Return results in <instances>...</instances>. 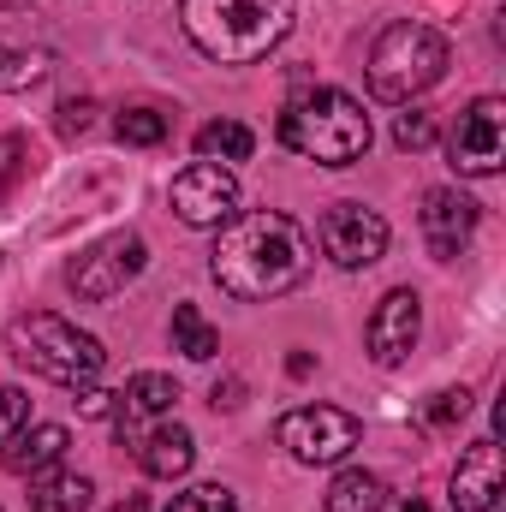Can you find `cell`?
Wrapping results in <instances>:
<instances>
[{"label":"cell","instance_id":"obj_1","mask_svg":"<svg viewBox=\"0 0 506 512\" xmlns=\"http://www.w3.org/2000/svg\"><path fill=\"white\" fill-rule=\"evenodd\" d=\"M209 268H215V286L227 298L262 304V298L292 292L316 268V239L280 209H251V215H233L221 227Z\"/></svg>","mask_w":506,"mask_h":512},{"label":"cell","instance_id":"obj_2","mask_svg":"<svg viewBox=\"0 0 506 512\" xmlns=\"http://www.w3.org/2000/svg\"><path fill=\"white\" fill-rule=\"evenodd\" d=\"M179 24L197 54L221 66H251L292 30V0H179Z\"/></svg>","mask_w":506,"mask_h":512},{"label":"cell","instance_id":"obj_3","mask_svg":"<svg viewBox=\"0 0 506 512\" xmlns=\"http://www.w3.org/2000/svg\"><path fill=\"white\" fill-rule=\"evenodd\" d=\"M280 143L316 167H352L370 149V114L346 90H304L280 108Z\"/></svg>","mask_w":506,"mask_h":512},{"label":"cell","instance_id":"obj_4","mask_svg":"<svg viewBox=\"0 0 506 512\" xmlns=\"http://www.w3.org/2000/svg\"><path fill=\"white\" fill-rule=\"evenodd\" d=\"M6 352L42 376V382H60V387H90L102 376L108 352L96 334H84L78 322L54 316V310H30V316H12L6 322Z\"/></svg>","mask_w":506,"mask_h":512},{"label":"cell","instance_id":"obj_5","mask_svg":"<svg viewBox=\"0 0 506 512\" xmlns=\"http://www.w3.org/2000/svg\"><path fill=\"white\" fill-rule=\"evenodd\" d=\"M441 78H447V36L441 30L405 18L376 36V48H370V96L376 102H417Z\"/></svg>","mask_w":506,"mask_h":512},{"label":"cell","instance_id":"obj_6","mask_svg":"<svg viewBox=\"0 0 506 512\" xmlns=\"http://www.w3.org/2000/svg\"><path fill=\"white\" fill-rule=\"evenodd\" d=\"M143 268H149V245L137 233H108V239H96L90 251H78L66 262V286L78 298H90V304H108L114 292H126Z\"/></svg>","mask_w":506,"mask_h":512},{"label":"cell","instance_id":"obj_7","mask_svg":"<svg viewBox=\"0 0 506 512\" xmlns=\"http://www.w3.org/2000/svg\"><path fill=\"white\" fill-rule=\"evenodd\" d=\"M358 417L340 411V405H298L280 417V447L298 459V465H340L352 447H358Z\"/></svg>","mask_w":506,"mask_h":512},{"label":"cell","instance_id":"obj_8","mask_svg":"<svg viewBox=\"0 0 506 512\" xmlns=\"http://www.w3.org/2000/svg\"><path fill=\"white\" fill-rule=\"evenodd\" d=\"M447 161H453V173H465V179L501 173V161H506V102L501 96H477V102L459 114V126L447 137Z\"/></svg>","mask_w":506,"mask_h":512},{"label":"cell","instance_id":"obj_9","mask_svg":"<svg viewBox=\"0 0 506 512\" xmlns=\"http://www.w3.org/2000/svg\"><path fill=\"white\" fill-rule=\"evenodd\" d=\"M167 203H173V215H179L185 227H227V221L239 215V179H233V167H221V161H191V167L173 179Z\"/></svg>","mask_w":506,"mask_h":512},{"label":"cell","instance_id":"obj_10","mask_svg":"<svg viewBox=\"0 0 506 512\" xmlns=\"http://www.w3.org/2000/svg\"><path fill=\"white\" fill-rule=\"evenodd\" d=\"M316 245L334 268H370L387 251V221L364 203H334L322 221H316Z\"/></svg>","mask_w":506,"mask_h":512},{"label":"cell","instance_id":"obj_11","mask_svg":"<svg viewBox=\"0 0 506 512\" xmlns=\"http://www.w3.org/2000/svg\"><path fill=\"white\" fill-rule=\"evenodd\" d=\"M417 328H423V298H417L411 286H393V292L376 304L370 328H364L370 358H376L381 370H399V364L411 358V346H417Z\"/></svg>","mask_w":506,"mask_h":512},{"label":"cell","instance_id":"obj_12","mask_svg":"<svg viewBox=\"0 0 506 512\" xmlns=\"http://www.w3.org/2000/svg\"><path fill=\"white\" fill-rule=\"evenodd\" d=\"M417 227H423V245H429L435 262H453L471 245V233H477V203L465 191H453V185H435V191H423Z\"/></svg>","mask_w":506,"mask_h":512},{"label":"cell","instance_id":"obj_13","mask_svg":"<svg viewBox=\"0 0 506 512\" xmlns=\"http://www.w3.org/2000/svg\"><path fill=\"white\" fill-rule=\"evenodd\" d=\"M501 489H506V471H501L495 435L471 441L459 453V471H453V512H495L501 507Z\"/></svg>","mask_w":506,"mask_h":512},{"label":"cell","instance_id":"obj_14","mask_svg":"<svg viewBox=\"0 0 506 512\" xmlns=\"http://www.w3.org/2000/svg\"><path fill=\"white\" fill-rule=\"evenodd\" d=\"M173 405H179V382H173V376H161V370H143V376H131L126 393L114 399L120 441H131V447H137V435H143V429H155L161 417H173Z\"/></svg>","mask_w":506,"mask_h":512},{"label":"cell","instance_id":"obj_15","mask_svg":"<svg viewBox=\"0 0 506 512\" xmlns=\"http://www.w3.org/2000/svg\"><path fill=\"white\" fill-rule=\"evenodd\" d=\"M137 465H143V477H155V483H179L191 465H197V435L185 429V423H155V429H143L137 435Z\"/></svg>","mask_w":506,"mask_h":512},{"label":"cell","instance_id":"obj_16","mask_svg":"<svg viewBox=\"0 0 506 512\" xmlns=\"http://www.w3.org/2000/svg\"><path fill=\"white\" fill-rule=\"evenodd\" d=\"M66 459V429L60 423H36V429H18L6 447H0V465L12 477H42Z\"/></svg>","mask_w":506,"mask_h":512},{"label":"cell","instance_id":"obj_17","mask_svg":"<svg viewBox=\"0 0 506 512\" xmlns=\"http://www.w3.org/2000/svg\"><path fill=\"white\" fill-rule=\"evenodd\" d=\"M90 495H96V483L78 477V471H42V477H30V512H84Z\"/></svg>","mask_w":506,"mask_h":512},{"label":"cell","instance_id":"obj_18","mask_svg":"<svg viewBox=\"0 0 506 512\" xmlns=\"http://www.w3.org/2000/svg\"><path fill=\"white\" fill-rule=\"evenodd\" d=\"M328 512H381L387 507V477L376 471H340L334 483H328Z\"/></svg>","mask_w":506,"mask_h":512},{"label":"cell","instance_id":"obj_19","mask_svg":"<svg viewBox=\"0 0 506 512\" xmlns=\"http://www.w3.org/2000/svg\"><path fill=\"white\" fill-rule=\"evenodd\" d=\"M256 137L251 126H239V120H209V126L197 131V161H221V167H233V161H251Z\"/></svg>","mask_w":506,"mask_h":512},{"label":"cell","instance_id":"obj_20","mask_svg":"<svg viewBox=\"0 0 506 512\" xmlns=\"http://www.w3.org/2000/svg\"><path fill=\"white\" fill-rule=\"evenodd\" d=\"M173 352H185V358H197V364H209V358L221 352V334L203 322L197 304H173Z\"/></svg>","mask_w":506,"mask_h":512},{"label":"cell","instance_id":"obj_21","mask_svg":"<svg viewBox=\"0 0 506 512\" xmlns=\"http://www.w3.org/2000/svg\"><path fill=\"white\" fill-rule=\"evenodd\" d=\"M48 66H54L48 48H30V54H24V48H6V42H0V90H30V84L48 78Z\"/></svg>","mask_w":506,"mask_h":512},{"label":"cell","instance_id":"obj_22","mask_svg":"<svg viewBox=\"0 0 506 512\" xmlns=\"http://www.w3.org/2000/svg\"><path fill=\"white\" fill-rule=\"evenodd\" d=\"M114 131H120V143H131V149H155L167 137V114L161 108H120L114 114Z\"/></svg>","mask_w":506,"mask_h":512},{"label":"cell","instance_id":"obj_23","mask_svg":"<svg viewBox=\"0 0 506 512\" xmlns=\"http://www.w3.org/2000/svg\"><path fill=\"white\" fill-rule=\"evenodd\" d=\"M167 512H239V501H233V489H221V483H197V489L173 495Z\"/></svg>","mask_w":506,"mask_h":512},{"label":"cell","instance_id":"obj_24","mask_svg":"<svg viewBox=\"0 0 506 512\" xmlns=\"http://www.w3.org/2000/svg\"><path fill=\"white\" fill-rule=\"evenodd\" d=\"M393 143H399V149H429V143H435V114H429V108H405V114L393 120Z\"/></svg>","mask_w":506,"mask_h":512},{"label":"cell","instance_id":"obj_25","mask_svg":"<svg viewBox=\"0 0 506 512\" xmlns=\"http://www.w3.org/2000/svg\"><path fill=\"white\" fill-rule=\"evenodd\" d=\"M18 429H30V399H24V387H0V447Z\"/></svg>","mask_w":506,"mask_h":512},{"label":"cell","instance_id":"obj_26","mask_svg":"<svg viewBox=\"0 0 506 512\" xmlns=\"http://www.w3.org/2000/svg\"><path fill=\"white\" fill-rule=\"evenodd\" d=\"M18 173H24V137H0V209H6Z\"/></svg>","mask_w":506,"mask_h":512},{"label":"cell","instance_id":"obj_27","mask_svg":"<svg viewBox=\"0 0 506 512\" xmlns=\"http://www.w3.org/2000/svg\"><path fill=\"white\" fill-rule=\"evenodd\" d=\"M90 114H96V102H90V96L60 102V137H84V131H90Z\"/></svg>","mask_w":506,"mask_h":512},{"label":"cell","instance_id":"obj_28","mask_svg":"<svg viewBox=\"0 0 506 512\" xmlns=\"http://www.w3.org/2000/svg\"><path fill=\"white\" fill-rule=\"evenodd\" d=\"M471 411V393L465 387H447V393H435V405H429V423H459Z\"/></svg>","mask_w":506,"mask_h":512},{"label":"cell","instance_id":"obj_29","mask_svg":"<svg viewBox=\"0 0 506 512\" xmlns=\"http://www.w3.org/2000/svg\"><path fill=\"white\" fill-rule=\"evenodd\" d=\"M72 399H78V411H84V417H108L120 393H108V387H72Z\"/></svg>","mask_w":506,"mask_h":512},{"label":"cell","instance_id":"obj_30","mask_svg":"<svg viewBox=\"0 0 506 512\" xmlns=\"http://www.w3.org/2000/svg\"><path fill=\"white\" fill-rule=\"evenodd\" d=\"M239 393H245V382H215V405H227V411H233V405H245Z\"/></svg>","mask_w":506,"mask_h":512},{"label":"cell","instance_id":"obj_31","mask_svg":"<svg viewBox=\"0 0 506 512\" xmlns=\"http://www.w3.org/2000/svg\"><path fill=\"white\" fill-rule=\"evenodd\" d=\"M286 370H292V376H298V382H304V376H310V370H316V364H310V352H292V358H286Z\"/></svg>","mask_w":506,"mask_h":512},{"label":"cell","instance_id":"obj_32","mask_svg":"<svg viewBox=\"0 0 506 512\" xmlns=\"http://www.w3.org/2000/svg\"><path fill=\"white\" fill-rule=\"evenodd\" d=\"M114 512H149V507H143V495H126V501H120Z\"/></svg>","mask_w":506,"mask_h":512},{"label":"cell","instance_id":"obj_33","mask_svg":"<svg viewBox=\"0 0 506 512\" xmlns=\"http://www.w3.org/2000/svg\"><path fill=\"white\" fill-rule=\"evenodd\" d=\"M405 512H429V507H423V501H411V507H405Z\"/></svg>","mask_w":506,"mask_h":512},{"label":"cell","instance_id":"obj_34","mask_svg":"<svg viewBox=\"0 0 506 512\" xmlns=\"http://www.w3.org/2000/svg\"><path fill=\"white\" fill-rule=\"evenodd\" d=\"M0 6H24V0H0Z\"/></svg>","mask_w":506,"mask_h":512}]
</instances>
